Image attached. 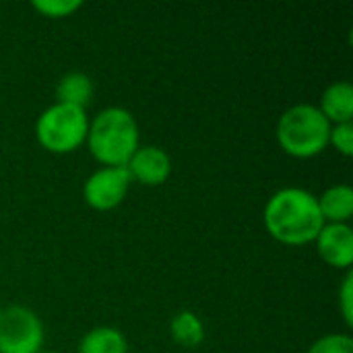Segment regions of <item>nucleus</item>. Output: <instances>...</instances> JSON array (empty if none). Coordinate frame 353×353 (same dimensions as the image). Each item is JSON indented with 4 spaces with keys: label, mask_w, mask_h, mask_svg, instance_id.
<instances>
[{
    "label": "nucleus",
    "mask_w": 353,
    "mask_h": 353,
    "mask_svg": "<svg viewBox=\"0 0 353 353\" xmlns=\"http://www.w3.org/2000/svg\"><path fill=\"white\" fill-rule=\"evenodd\" d=\"M77 353H128V341L114 327H95L83 335Z\"/></svg>",
    "instance_id": "obj_11"
},
{
    "label": "nucleus",
    "mask_w": 353,
    "mask_h": 353,
    "mask_svg": "<svg viewBox=\"0 0 353 353\" xmlns=\"http://www.w3.org/2000/svg\"><path fill=\"white\" fill-rule=\"evenodd\" d=\"M39 353H56V352H39Z\"/></svg>",
    "instance_id": "obj_19"
},
{
    "label": "nucleus",
    "mask_w": 353,
    "mask_h": 353,
    "mask_svg": "<svg viewBox=\"0 0 353 353\" xmlns=\"http://www.w3.org/2000/svg\"><path fill=\"white\" fill-rule=\"evenodd\" d=\"M89 132V118L83 108L54 103L46 108L35 122V137L39 145L56 155H66L85 145Z\"/></svg>",
    "instance_id": "obj_4"
},
{
    "label": "nucleus",
    "mask_w": 353,
    "mask_h": 353,
    "mask_svg": "<svg viewBox=\"0 0 353 353\" xmlns=\"http://www.w3.org/2000/svg\"><path fill=\"white\" fill-rule=\"evenodd\" d=\"M0 321H2V308H0Z\"/></svg>",
    "instance_id": "obj_18"
},
{
    "label": "nucleus",
    "mask_w": 353,
    "mask_h": 353,
    "mask_svg": "<svg viewBox=\"0 0 353 353\" xmlns=\"http://www.w3.org/2000/svg\"><path fill=\"white\" fill-rule=\"evenodd\" d=\"M319 209L325 223H347L353 215V190L347 184H335L319 196Z\"/></svg>",
    "instance_id": "obj_10"
},
{
    "label": "nucleus",
    "mask_w": 353,
    "mask_h": 353,
    "mask_svg": "<svg viewBox=\"0 0 353 353\" xmlns=\"http://www.w3.org/2000/svg\"><path fill=\"white\" fill-rule=\"evenodd\" d=\"M329 145H333L343 157L353 155V122L350 124H333L329 132Z\"/></svg>",
    "instance_id": "obj_16"
},
{
    "label": "nucleus",
    "mask_w": 353,
    "mask_h": 353,
    "mask_svg": "<svg viewBox=\"0 0 353 353\" xmlns=\"http://www.w3.org/2000/svg\"><path fill=\"white\" fill-rule=\"evenodd\" d=\"M43 323L27 306H8L0 321V353H39Z\"/></svg>",
    "instance_id": "obj_5"
},
{
    "label": "nucleus",
    "mask_w": 353,
    "mask_h": 353,
    "mask_svg": "<svg viewBox=\"0 0 353 353\" xmlns=\"http://www.w3.org/2000/svg\"><path fill=\"white\" fill-rule=\"evenodd\" d=\"M319 110L333 124H350L353 122V87L347 81L331 83L323 97Z\"/></svg>",
    "instance_id": "obj_9"
},
{
    "label": "nucleus",
    "mask_w": 353,
    "mask_h": 353,
    "mask_svg": "<svg viewBox=\"0 0 353 353\" xmlns=\"http://www.w3.org/2000/svg\"><path fill=\"white\" fill-rule=\"evenodd\" d=\"M263 221L269 236L285 246H304L314 242L325 225L319 209V196L298 186L277 190L265 205Z\"/></svg>",
    "instance_id": "obj_1"
},
{
    "label": "nucleus",
    "mask_w": 353,
    "mask_h": 353,
    "mask_svg": "<svg viewBox=\"0 0 353 353\" xmlns=\"http://www.w3.org/2000/svg\"><path fill=\"white\" fill-rule=\"evenodd\" d=\"M93 97V83L85 72H66L56 85V99L58 103L87 108Z\"/></svg>",
    "instance_id": "obj_12"
},
{
    "label": "nucleus",
    "mask_w": 353,
    "mask_h": 353,
    "mask_svg": "<svg viewBox=\"0 0 353 353\" xmlns=\"http://www.w3.org/2000/svg\"><path fill=\"white\" fill-rule=\"evenodd\" d=\"M339 308H341V316L345 321L347 327L353 325V273L347 271L341 290H339Z\"/></svg>",
    "instance_id": "obj_17"
},
{
    "label": "nucleus",
    "mask_w": 353,
    "mask_h": 353,
    "mask_svg": "<svg viewBox=\"0 0 353 353\" xmlns=\"http://www.w3.org/2000/svg\"><path fill=\"white\" fill-rule=\"evenodd\" d=\"M170 333H172V339L182 345V347H199L205 339V327H203V321L190 312V310H182L178 312L172 323H170Z\"/></svg>",
    "instance_id": "obj_13"
},
{
    "label": "nucleus",
    "mask_w": 353,
    "mask_h": 353,
    "mask_svg": "<svg viewBox=\"0 0 353 353\" xmlns=\"http://www.w3.org/2000/svg\"><path fill=\"white\" fill-rule=\"evenodd\" d=\"M132 180L126 168H99L83 184V199L95 211H112L122 205Z\"/></svg>",
    "instance_id": "obj_6"
},
{
    "label": "nucleus",
    "mask_w": 353,
    "mask_h": 353,
    "mask_svg": "<svg viewBox=\"0 0 353 353\" xmlns=\"http://www.w3.org/2000/svg\"><path fill=\"white\" fill-rule=\"evenodd\" d=\"M306 353H353V339L343 333L325 335L316 339Z\"/></svg>",
    "instance_id": "obj_15"
},
{
    "label": "nucleus",
    "mask_w": 353,
    "mask_h": 353,
    "mask_svg": "<svg viewBox=\"0 0 353 353\" xmlns=\"http://www.w3.org/2000/svg\"><path fill=\"white\" fill-rule=\"evenodd\" d=\"M319 256L333 269L352 271L353 232L350 223H325L314 240Z\"/></svg>",
    "instance_id": "obj_8"
},
{
    "label": "nucleus",
    "mask_w": 353,
    "mask_h": 353,
    "mask_svg": "<svg viewBox=\"0 0 353 353\" xmlns=\"http://www.w3.org/2000/svg\"><path fill=\"white\" fill-rule=\"evenodd\" d=\"M126 172L132 182L143 186H161L172 174V157L153 145L139 147L126 163Z\"/></svg>",
    "instance_id": "obj_7"
},
{
    "label": "nucleus",
    "mask_w": 353,
    "mask_h": 353,
    "mask_svg": "<svg viewBox=\"0 0 353 353\" xmlns=\"http://www.w3.org/2000/svg\"><path fill=\"white\" fill-rule=\"evenodd\" d=\"M329 132L331 122L312 103H298L285 110L277 122V143L296 159L321 155L329 147Z\"/></svg>",
    "instance_id": "obj_3"
},
{
    "label": "nucleus",
    "mask_w": 353,
    "mask_h": 353,
    "mask_svg": "<svg viewBox=\"0 0 353 353\" xmlns=\"http://www.w3.org/2000/svg\"><path fill=\"white\" fill-rule=\"evenodd\" d=\"M31 6L33 10H37L39 14L48 19H64V17L74 14L83 6V2L81 0H35Z\"/></svg>",
    "instance_id": "obj_14"
},
{
    "label": "nucleus",
    "mask_w": 353,
    "mask_h": 353,
    "mask_svg": "<svg viewBox=\"0 0 353 353\" xmlns=\"http://www.w3.org/2000/svg\"><path fill=\"white\" fill-rule=\"evenodd\" d=\"M85 143L103 168H126L132 153L141 147L139 124L128 110L105 108L89 122Z\"/></svg>",
    "instance_id": "obj_2"
}]
</instances>
